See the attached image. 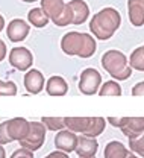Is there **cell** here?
<instances>
[{
  "mask_svg": "<svg viewBox=\"0 0 144 158\" xmlns=\"http://www.w3.org/2000/svg\"><path fill=\"white\" fill-rule=\"evenodd\" d=\"M61 49L65 55L86 59L91 58L96 53L97 44H96L94 37H91L90 34L67 32L61 40Z\"/></svg>",
  "mask_w": 144,
  "mask_h": 158,
  "instance_id": "6da1fadb",
  "label": "cell"
},
{
  "mask_svg": "<svg viewBox=\"0 0 144 158\" xmlns=\"http://www.w3.org/2000/svg\"><path fill=\"white\" fill-rule=\"evenodd\" d=\"M122 15L114 8H103L90 21V31L99 40H109L120 27Z\"/></svg>",
  "mask_w": 144,
  "mask_h": 158,
  "instance_id": "7a4b0ae2",
  "label": "cell"
},
{
  "mask_svg": "<svg viewBox=\"0 0 144 158\" xmlns=\"http://www.w3.org/2000/svg\"><path fill=\"white\" fill-rule=\"evenodd\" d=\"M102 67L117 81H126L132 75V67L129 65V59L126 58L123 52L120 50H108L102 56Z\"/></svg>",
  "mask_w": 144,
  "mask_h": 158,
  "instance_id": "3957f363",
  "label": "cell"
},
{
  "mask_svg": "<svg viewBox=\"0 0 144 158\" xmlns=\"http://www.w3.org/2000/svg\"><path fill=\"white\" fill-rule=\"evenodd\" d=\"M41 8L56 26L73 24L74 15L70 3L64 0H41Z\"/></svg>",
  "mask_w": 144,
  "mask_h": 158,
  "instance_id": "277c9868",
  "label": "cell"
},
{
  "mask_svg": "<svg viewBox=\"0 0 144 158\" xmlns=\"http://www.w3.org/2000/svg\"><path fill=\"white\" fill-rule=\"evenodd\" d=\"M30 122L23 117H15L0 123V144H8L11 141H20L29 134Z\"/></svg>",
  "mask_w": 144,
  "mask_h": 158,
  "instance_id": "5b68a950",
  "label": "cell"
},
{
  "mask_svg": "<svg viewBox=\"0 0 144 158\" xmlns=\"http://www.w3.org/2000/svg\"><path fill=\"white\" fill-rule=\"evenodd\" d=\"M44 140H46V126L42 125V122H30L29 134L23 140H20L18 143H20L21 148L35 152L42 148Z\"/></svg>",
  "mask_w": 144,
  "mask_h": 158,
  "instance_id": "8992f818",
  "label": "cell"
},
{
  "mask_svg": "<svg viewBox=\"0 0 144 158\" xmlns=\"http://www.w3.org/2000/svg\"><path fill=\"white\" fill-rule=\"evenodd\" d=\"M102 84V76L100 73L93 69V67H88L85 69L82 73H81V78H79V91L85 94V96H93L99 91V87Z\"/></svg>",
  "mask_w": 144,
  "mask_h": 158,
  "instance_id": "52a82bcc",
  "label": "cell"
},
{
  "mask_svg": "<svg viewBox=\"0 0 144 158\" xmlns=\"http://www.w3.org/2000/svg\"><path fill=\"white\" fill-rule=\"evenodd\" d=\"M9 64L20 72H26L32 67L34 56H32L30 50L26 47H14L9 52Z\"/></svg>",
  "mask_w": 144,
  "mask_h": 158,
  "instance_id": "ba28073f",
  "label": "cell"
},
{
  "mask_svg": "<svg viewBox=\"0 0 144 158\" xmlns=\"http://www.w3.org/2000/svg\"><path fill=\"white\" fill-rule=\"evenodd\" d=\"M55 146H56L58 151L65 152V154L76 151V146H78V135H76V132H73L70 129L59 131L55 135Z\"/></svg>",
  "mask_w": 144,
  "mask_h": 158,
  "instance_id": "9c48e42d",
  "label": "cell"
},
{
  "mask_svg": "<svg viewBox=\"0 0 144 158\" xmlns=\"http://www.w3.org/2000/svg\"><path fill=\"white\" fill-rule=\"evenodd\" d=\"M29 31H30V26L21 19H14L6 27V35L9 41H14V43H18L23 41L29 35Z\"/></svg>",
  "mask_w": 144,
  "mask_h": 158,
  "instance_id": "30bf717a",
  "label": "cell"
},
{
  "mask_svg": "<svg viewBox=\"0 0 144 158\" xmlns=\"http://www.w3.org/2000/svg\"><path fill=\"white\" fill-rule=\"evenodd\" d=\"M99 151V143L96 138L86 137V135H78V146L76 154L79 158H94Z\"/></svg>",
  "mask_w": 144,
  "mask_h": 158,
  "instance_id": "8fae6325",
  "label": "cell"
},
{
  "mask_svg": "<svg viewBox=\"0 0 144 158\" xmlns=\"http://www.w3.org/2000/svg\"><path fill=\"white\" fill-rule=\"evenodd\" d=\"M24 88L30 94H38L44 88V76L40 70L32 69L24 75Z\"/></svg>",
  "mask_w": 144,
  "mask_h": 158,
  "instance_id": "7c38bea8",
  "label": "cell"
},
{
  "mask_svg": "<svg viewBox=\"0 0 144 158\" xmlns=\"http://www.w3.org/2000/svg\"><path fill=\"white\" fill-rule=\"evenodd\" d=\"M120 129L127 138L135 137L144 131V117H123Z\"/></svg>",
  "mask_w": 144,
  "mask_h": 158,
  "instance_id": "4fadbf2b",
  "label": "cell"
},
{
  "mask_svg": "<svg viewBox=\"0 0 144 158\" xmlns=\"http://www.w3.org/2000/svg\"><path fill=\"white\" fill-rule=\"evenodd\" d=\"M129 20L135 27L144 24V0H127Z\"/></svg>",
  "mask_w": 144,
  "mask_h": 158,
  "instance_id": "5bb4252c",
  "label": "cell"
},
{
  "mask_svg": "<svg viewBox=\"0 0 144 158\" xmlns=\"http://www.w3.org/2000/svg\"><path fill=\"white\" fill-rule=\"evenodd\" d=\"M46 91L50 96H65L68 91V85L61 76H50L46 84Z\"/></svg>",
  "mask_w": 144,
  "mask_h": 158,
  "instance_id": "9a60e30c",
  "label": "cell"
},
{
  "mask_svg": "<svg viewBox=\"0 0 144 158\" xmlns=\"http://www.w3.org/2000/svg\"><path fill=\"white\" fill-rule=\"evenodd\" d=\"M65 128L76 134H85L91 125V117H64Z\"/></svg>",
  "mask_w": 144,
  "mask_h": 158,
  "instance_id": "2e32d148",
  "label": "cell"
},
{
  "mask_svg": "<svg viewBox=\"0 0 144 158\" xmlns=\"http://www.w3.org/2000/svg\"><path fill=\"white\" fill-rule=\"evenodd\" d=\"M70 6H71V9H73V15H74V19H73V24H82L86 21L88 19V15H90V8H88V5L83 2V0H71L70 2Z\"/></svg>",
  "mask_w": 144,
  "mask_h": 158,
  "instance_id": "e0dca14e",
  "label": "cell"
},
{
  "mask_svg": "<svg viewBox=\"0 0 144 158\" xmlns=\"http://www.w3.org/2000/svg\"><path fill=\"white\" fill-rule=\"evenodd\" d=\"M103 155H105V158H127L130 155V151L124 146L123 143L114 140V141H109L106 144Z\"/></svg>",
  "mask_w": 144,
  "mask_h": 158,
  "instance_id": "ac0fdd59",
  "label": "cell"
},
{
  "mask_svg": "<svg viewBox=\"0 0 144 158\" xmlns=\"http://www.w3.org/2000/svg\"><path fill=\"white\" fill-rule=\"evenodd\" d=\"M27 20L34 27H44L49 23V15L42 11V8H34L27 12Z\"/></svg>",
  "mask_w": 144,
  "mask_h": 158,
  "instance_id": "d6986e66",
  "label": "cell"
},
{
  "mask_svg": "<svg viewBox=\"0 0 144 158\" xmlns=\"http://www.w3.org/2000/svg\"><path fill=\"white\" fill-rule=\"evenodd\" d=\"M105 125H106V120L103 117H91V125H90L88 131L83 135L91 137V138L99 137L103 132V129H105Z\"/></svg>",
  "mask_w": 144,
  "mask_h": 158,
  "instance_id": "ffe728a7",
  "label": "cell"
},
{
  "mask_svg": "<svg viewBox=\"0 0 144 158\" xmlns=\"http://www.w3.org/2000/svg\"><path fill=\"white\" fill-rule=\"evenodd\" d=\"M129 65H130L134 70L144 72V49L143 47H137V49L130 53Z\"/></svg>",
  "mask_w": 144,
  "mask_h": 158,
  "instance_id": "44dd1931",
  "label": "cell"
},
{
  "mask_svg": "<svg viewBox=\"0 0 144 158\" xmlns=\"http://www.w3.org/2000/svg\"><path fill=\"white\" fill-rule=\"evenodd\" d=\"M99 94L102 98H105V96H122V87L115 81H106L102 85V88L99 90Z\"/></svg>",
  "mask_w": 144,
  "mask_h": 158,
  "instance_id": "7402d4cb",
  "label": "cell"
},
{
  "mask_svg": "<svg viewBox=\"0 0 144 158\" xmlns=\"http://www.w3.org/2000/svg\"><path fill=\"white\" fill-rule=\"evenodd\" d=\"M41 122L49 131H56V132H59V131H64V128H65L64 117H42Z\"/></svg>",
  "mask_w": 144,
  "mask_h": 158,
  "instance_id": "603a6c76",
  "label": "cell"
},
{
  "mask_svg": "<svg viewBox=\"0 0 144 158\" xmlns=\"http://www.w3.org/2000/svg\"><path fill=\"white\" fill-rule=\"evenodd\" d=\"M129 148H130V151H134L135 154L144 158V131L135 137L129 138Z\"/></svg>",
  "mask_w": 144,
  "mask_h": 158,
  "instance_id": "cb8c5ba5",
  "label": "cell"
},
{
  "mask_svg": "<svg viewBox=\"0 0 144 158\" xmlns=\"http://www.w3.org/2000/svg\"><path fill=\"white\" fill-rule=\"evenodd\" d=\"M17 85L12 81H0V96H15Z\"/></svg>",
  "mask_w": 144,
  "mask_h": 158,
  "instance_id": "d4e9b609",
  "label": "cell"
},
{
  "mask_svg": "<svg viewBox=\"0 0 144 158\" xmlns=\"http://www.w3.org/2000/svg\"><path fill=\"white\" fill-rule=\"evenodd\" d=\"M9 158H34V152L29 151V149L20 148V149H17L15 152H12V155Z\"/></svg>",
  "mask_w": 144,
  "mask_h": 158,
  "instance_id": "484cf974",
  "label": "cell"
},
{
  "mask_svg": "<svg viewBox=\"0 0 144 158\" xmlns=\"http://www.w3.org/2000/svg\"><path fill=\"white\" fill-rule=\"evenodd\" d=\"M132 96H144V81L143 82H138L132 87Z\"/></svg>",
  "mask_w": 144,
  "mask_h": 158,
  "instance_id": "4316f807",
  "label": "cell"
},
{
  "mask_svg": "<svg viewBox=\"0 0 144 158\" xmlns=\"http://www.w3.org/2000/svg\"><path fill=\"white\" fill-rule=\"evenodd\" d=\"M44 158H70L65 152H61V151H55V152H52V154H49L47 157Z\"/></svg>",
  "mask_w": 144,
  "mask_h": 158,
  "instance_id": "83f0119b",
  "label": "cell"
},
{
  "mask_svg": "<svg viewBox=\"0 0 144 158\" xmlns=\"http://www.w3.org/2000/svg\"><path fill=\"white\" fill-rule=\"evenodd\" d=\"M122 120H123V117L122 118H117V117H109L108 118V122H109L112 126H115V128H120V126H122Z\"/></svg>",
  "mask_w": 144,
  "mask_h": 158,
  "instance_id": "f1b7e54d",
  "label": "cell"
},
{
  "mask_svg": "<svg viewBox=\"0 0 144 158\" xmlns=\"http://www.w3.org/2000/svg\"><path fill=\"white\" fill-rule=\"evenodd\" d=\"M5 56H6V44H5V41L0 40V61H3Z\"/></svg>",
  "mask_w": 144,
  "mask_h": 158,
  "instance_id": "f546056e",
  "label": "cell"
},
{
  "mask_svg": "<svg viewBox=\"0 0 144 158\" xmlns=\"http://www.w3.org/2000/svg\"><path fill=\"white\" fill-rule=\"evenodd\" d=\"M0 158H6V152H5V148L0 144Z\"/></svg>",
  "mask_w": 144,
  "mask_h": 158,
  "instance_id": "4dcf8cb0",
  "label": "cell"
},
{
  "mask_svg": "<svg viewBox=\"0 0 144 158\" xmlns=\"http://www.w3.org/2000/svg\"><path fill=\"white\" fill-rule=\"evenodd\" d=\"M3 27H5V19L0 15V32H2V29H3Z\"/></svg>",
  "mask_w": 144,
  "mask_h": 158,
  "instance_id": "1f68e13d",
  "label": "cell"
},
{
  "mask_svg": "<svg viewBox=\"0 0 144 158\" xmlns=\"http://www.w3.org/2000/svg\"><path fill=\"white\" fill-rule=\"evenodd\" d=\"M127 158H140V157H137V155H132V154H130V155H129Z\"/></svg>",
  "mask_w": 144,
  "mask_h": 158,
  "instance_id": "d6a6232c",
  "label": "cell"
},
{
  "mask_svg": "<svg viewBox=\"0 0 144 158\" xmlns=\"http://www.w3.org/2000/svg\"><path fill=\"white\" fill-rule=\"evenodd\" d=\"M23 2H26V3H30V2H37V0H23Z\"/></svg>",
  "mask_w": 144,
  "mask_h": 158,
  "instance_id": "836d02e7",
  "label": "cell"
},
{
  "mask_svg": "<svg viewBox=\"0 0 144 158\" xmlns=\"http://www.w3.org/2000/svg\"><path fill=\"white\" fill-rule=\"evenodd\" d=\"M143 49H144V46H143Z\"/></svg>",
  "mask_w": 144,
  "mask_h": 158,
  "instance_id": "e575fe53",
  "label": "cell"
},
{
  "mask_svg": "<svg viewBox=\"0 0 144 158\" xmlns=\"http://www.w3.org/2000/svg\"><path fill=\"white\" fill-rule=\"evenodd\" d=\"M94 158H96V157H94Z\"/></svg>",
  "mask_w": 144,
  "mask_h": 158,
  "instance_id": "d590c367",
  "label": "cell"
}]
</instances>
